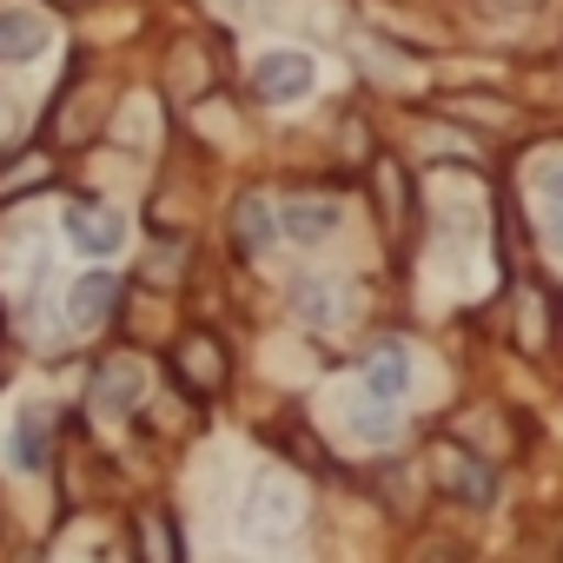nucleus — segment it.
<instances>
[{"instance_id": "nucleus-1", "label": "nucleus", "mask_w": 563, "mask_h": 563, "mask_svg": "<svg viewBox=\"0 0 563 563\" xmlns=\"http://www.w3.org/2000/svg\"><path fill=\"white\" fill-rule=\"evenodd\" d=\"M239 523L258 537V543H286L292 523H299V484L286 471H258L245 484V504H239Z\"/></svg>"}, {"instance_id": "nucleus-2", "label": "nucleus", "mask_w": 563, "mask_h": 563, "mask_svg": "<svg viewBox=\"0 0 563 563\" xmlns=\"http://www.w3.org/2000/svg\"><path fill=\"white\" fill-rule=\"evenodd\" d=\"M252 87H258L265 100H306V93L319 87V67H312V54H299V47H272V54H258Z\"/></svg>"}, {"instance_id": "nucleus-3", "label": "nucleus", "mask_w": 563, "mask_h": 563, "mask_svg": "<svg viewBox=\"0 0 563 563\" xmlns=\"http://www.w3.org/2000/svg\"><path fill=\"white\" fill-rule=\"evenodd\" d=\"M146 398V358L140 352H113L93 372V411H140Z\"/></svg>"}, {"instance_id": "nucleus-4", "label": "nucleus", "mask_w": 563, "mask_h": 563, "mask_svg": "<svg viewBox=\"0 0 563 563\" xmlns=\"http://www.w3.org/2000/svg\"><path fill=\"white\" fill-rule=\"evenodd\" d=\"M431 464H438V484L451 490V497H464V504H490L497 497V484H490V471L464 451V444H451V438H438L431 444Z\"/></svg>"}, {"instance_id": "nucleus-5", "label": "nucleus", "mask_w": 563, "mask_h": 563, "mask_svg": "<svg viewBox=\"0 0 563 563\" xmlns=\"http://www.w3.org/2000/svg\"><path fill=\"white\" fill-rule=\"evenodd\" d=\"M47 41H54L47 14H34V8H0V67H27V60H41Z\"/></svg>"}, {"instance_id": "nucleus-6", "label": "nucleus", "mask_w": 563, "mask_h": 563, "mask_svg": "<svg viewBox=\"0 0 563 563\" xmlns=\"http://www.w3.org/2000/svg\"><path fill=\"white\" fill-rule=\"evenodd\" d=\"M113 312H120V278H113V272H87L80 286L67 292V319H74V332H100Z\"/></svg>"}, {"instance_id": "nucleus-7", "label": "nucleus", "mask_w": 563, "mask_h": 563, "mask_svg": "<svg viewBox=\"0 0 563 563\" xmlns=\"http://www.w3.org/2000/svg\"><path fill=\"white\" fill-rule=\"evenodd\" d=\"M67 239H74L80 252H93V258H113V252L126 245V219H120L113 206H74V212H67Z\"/></svg>"}, {"instance_id": "nucleus-8", "label": "nucleus", "mask_w": 563, "mask_h": 563, "mask_svg": "<svg viewBox=\"0 0 563 563\" xmlns=\"http://www.w3.org/2000/svg\"><path fill=\"white\" fill-rule=\"evenodd\" d=\"M179 378H186V391H199V398H212V391L225 385V352H219L212 332L179 339Z\"/></svg>"}, {"instance_id": "nucleus-9", "label": "nucleus", "mask_w": 563, "mask_h": 563, "mask_svg": "<svg viewBox=\"0 0 563 563\" xmlns=\"http://www.w3.org/2000/svg\"><path fill=\"white\" fill-rule=\"evenodd\" d=\"M278 232H286V239H299V245H319V239H332V232H339V199H319V192H306V199H286V212H278Z\"/></svg>"}, {"instance_id": "nucleus-10", "label": "nucleus", "mask_w": 563, "mask_h": 563, "mask_svg": "<svg viewBox=\"0 0 563 563\" xmlns=\"http://www.w3.org/2000/svg\"><path fill=\"white\" fill-rule=\"evenodd\" d=\"M272 239H278V212H272V199H265V192H245V199L232 206V245H239L245 258H258Z\"/></svg>"}, {"instance_id": "nucleus-11", "label": "nucleus", "mask_w": 563, "mask_h": 563, "mask_svg": "<svg viewBox=\"0 0 563 563\" xmlns=\"http://www.w3.org/2000/svg\"><path fill=\"white\" fill-rule=\"evenodd\" d=\"M365 391H372L378 405H398V398L411 391V352H405V345H378V352L365 358Z\"/></svg>"}, {"instance_id": "nucleus-12", "label": "nucleus", "mask_w": 563, "mask_h": 563, "mask_svg": "<svg viewBox=\"0 0 563 563\" xmlns=\"http://www.w3.org/2000/svg\"><path fill=\"white\" fill-rule=\"evenodd\" d=\"M54 457V411L47 405H27L21 424H14V464L21 471H41Z\"/></svg>"}, {"instance_id": "nucleus-13", "label": "nucleus", "mask_w": 563, "mask_h": 563, "mask_svg": "<svg viewBox=\"0 0 563 563\" xmlns=\"http://www.w3.org/2000/svg\"><path fill=\"white\" fill-rule=\"evenodd\" d=\"M292 306H299V319L306 325H339L345 319V286H339V278H299V292H292Z\"/></svg>"}, {"instance_id": "nucleus-14", "label": "nucleus", "mask_w": 563, "mask_h": 563, "mask_svg": "<svg viewBox=\"0 0 563 563\" xmlns=\"http://www.w3.org/2000/svg\"><path fill=\"white\" fill-rule=\"evenodd\" d=\"M133 556H140V563H179V530H173L166 510H140V523H133Z\"/></svg>"}, {"instance_id": "nucleus-15", "label": "nucleus", "mask_w": 563, "mask_h": 563, "mask_svg": "<svg viewBox=\"0 0 563 563\" xmlns=\"http://www.w3.org/2000/svg\"><path fill=\"white\" fill-rule=\"evenodd\" d=\"M54 179V159L47 153H14L8 166H0V206L8 199H27V192H41Z\"/></svg>"}, {"instance_id": "nucleus-16", "label": "nucleus", "mask_w": 563, "mask_h": 563, "mask_svg": "<svg viewBox=\"0 0 563 563\" xmlns=\"http://www.w3.org/2000/svg\"><path fill=\"white\" fill-rule=\"evenodd\" d=\"M352 431H358L365 444H391V438H398V424H391L385 405H358V411H352Z\"/></svg>"}, {"instance_id": "nucleus-17", "label": "nucleus", "mask_w": 563, "mask_h": 563, "mask_svg": "<svg viewBox=\"0 0 563 563\" xmlns=\"http://www.w3.org/2000/svg\"><path fill=\"white\" fill-rule=\"evenodd\" d=\"M537 186H543V199H556V206H563V159H543Z\"/></svg>"}, {"instance_id": "nucleus-18", "label": "nucleus", "mask_w": 563, "mask_h": 563, "mask_svg": "<svg viewBox=\"0 0 563 563\" xmlns=\"http://www.w3.org/2000/svg\"><path fill=\"white\" fill-rule=\"evenodd\" d=\"M543 239L563 245V206H556V199H550V212H543Z\"/></svg>"}, {"instance_id": "nucleus-19", "label": "nucleus", "mask_w": 563, "mask_h": 563, "mask_svg": "<svg viewBox=\"0 0 563 563\" xmlns=\"http://www.w3.org/2000/svg\"><path fill=\"white\" fill-rule=\"evenodd\" d=\"M14 133V100H0V140Z\"/></svg>"}, {"instance_id": "nucleus-20", "label": "nucleus", "mask_w": 563, "mask_h": 563, "mask_svg": "<svg viewBox=\"0 0 563 563\" xmlns=\"http://www.w3.org/2000/svg\"><path fill=\"white\" fill-rule=\"evenodd\" d=\"M504 8H530V0H504Z\"/></svg>"}]
</instances>
